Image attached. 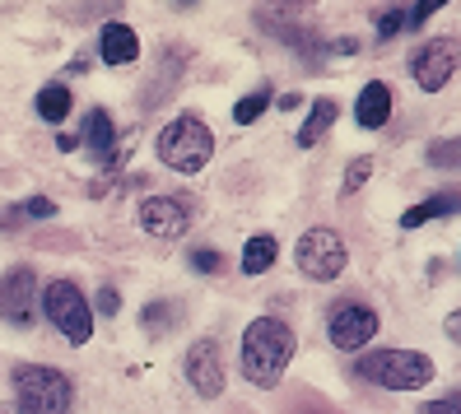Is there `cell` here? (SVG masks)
<instances>
[{
    "instance_id": "cell-1",
    "label": "cell",
    "mask_w": 461,
    "mask_h": 414,
    "mask_svg": "<svg viewBox=\"0 0 461 414\" xmlns=\"http://www.w3.org/2000/svg\"><path fill=\"white\" fill-rule=\"evenodd\" d=\"M242 377L261 392L280 386L289 358H294V330L280 317H257L248 330H242Z\"/></svg>"
},
{
    "instance_id": "cell-2",
    "label": "cell",
    "mask_w": 461,
    "mask_h": 414,
    "mask_svg": "<svg viewBox=\"0 0 461 414\" xmlns=\"http://www.w3.org/2000/svg\"><path fill=\"white\" fill-rule=\"evenodd\" d=\"M355 373L383 392H420L433 382V358L415 349H373L355 364Z\"/></svg>"
},
{
    "instance_id": "cell-3",
    "label": "cell",
    "mask_w": 461,
    "mask_h": 414,
    "mask_svg": "<svg viewBox=\"0 0 461 414\" xmlns=\"http://www.w3.org/2000/svg\"><path fill=\"white\" fill-rule=\"evenodd\" d=\"M154 149H158V163H168L173 173H201L214 154V135L196 112H182L158 130Z\"/></svg>"
},
{
    "instance_id": "cell-4",
    "label": "cell",
    "mask_w": 461,
    "mask_h": 414,
    "mask_svg": "<svg viewBox=\"0 0 461 414\" xmlns=\"http://www.w3.org/2000/svg\"><path fill=\"white\" fill-rule=\"evenodd\" d=\"M14 405L23 414H70L75 386L66 373L47 364H19L14 368Z\"/></svg>"
},
{
    "instance_id": "cell-5",
    "label": "cell",
    "mask_w": 461,
    "mask_h": 414,
    "mask_svg": "<svg viewBox=\"0 0 461 414\" xmlns=\"http://www.w3.org/2000/svg\"><path fill=\"white\" fill-rule=\"evenodd\" d=\"M42 312H47V321L57 326L70 345H89V336H94V308H89L85 289H75L70 280H51L42 289Z\"/></svg>"
},
{
    "instance_id": "cell-6",
    "label": "cell",
    "mask_w": 461,
    "mask_h": 414,
    "mask_svg": "<svg viewBox=\"0 0 461 414\" xmlns=\"http://www.w3.org/2000/svg\"><path fill=\"white\" fill-rule=\"evenodd\" d=\"M294 252H298V270H303L308 280H317V284H331L336 274L345 270V261H349L336 229H308L303 238H298Z\"/></svg>"
},
{
    "instance_id": "cell-7",
    "label": "cell",
    "mask_w": 461,
    "mask_h": 414,
    "mask_svg": "<svg viewBox=\"0 0 461 414\" xmlns=\"http://www.w3.org/2000/svg\"><path fill=\"white\" fill-rule=\"evenodd\" d=\"M38 308H42V289H38L33 266H14V270L0 274V317L10 326L29 330L38 321Z\"/></svg>"
},
{
    "instance_id": "cell-8",
    "label": "cell",
    "mask_w": 461,
    "mask_h": 414,
    "mask_svg": "<svg viewBox=\"0 0 461 414\" xmlns=\"http://www.w3.org/2000/svg\"><path fill=\"white\" fill-rule=\"evenodd\" d=\"M456 66H461V47L452 38H433V42H424L411 57V75H415V85L424 94H438L447 79L456 75Z\"/></svg>"
},
{
    "instance_id": "cell-9",
    "label": "cell",
    "mask_w": 461,
    "mask_h": 414,
    "mask_svg": "<svg viewBox=\"0 0 461 414\" xmlns=\"http://www.w3.org/2000/svg\"><path fill=\"white\" fill-rule=\"evenodd\" d=\"M192 214H196V205L186 196H145L140 201V229L158 242H168V238H182L192 229Z\"/></svg>"
},
{
    "instance_id": "cell-10",
    "label": "cell",
    "mask_w": 461,
    "mask_h": 414,
    "mask_svg": "<svg viewBox=\"0 0 461 414\" xmlns=\"http://www.w3.org/2000/svg\"><path fill=\"white\" fill-rule=\"evenodd\" d=\"M377 312L364 308V302H336L331 317H327V336L336 349H364L373 336H377Z\"/></svg>"
},
{
    "instance_id": "cell-11",
    "label": "cell",
    "mask_w": 461,
    "mask_h": 414,
    "mask_svg": "<svg viewBox=\"0 0 461 414\" xmlns=\"http://www.w3.org/2000/svg\"><path fill=\"white\" fill-rule=\"evenodd\" d=\"M186 382H192L196 396H205V400L224 396V354L214 340H196L186 349Z\"/></svg>"
},
{
    "instance_id": "cell-12",
    "label": "cell",
    "mask_w": 461,
    "mask_h": 414,
    "mask_svg": "<svg viewBox=\"0 0 461 414\" xmlns=\"http://www.w3.org/2000/svg\"><path fill=\"white\" fill-rule=\"evenodd\" d=\"M103 61L107 66H135V57H140V38H135L131 23H103Z\"/></svg>"
},
{
    "instance_id": "cell-13",
    "label": "cell",
    "mask_w": 461,
    "mask_h": 414,
    "mask_svg": "<svg viewBox=\"0 0 461 414\" xmlns=\"http://www.w3.org/2000/svg\"><path fill=\"white\" fill-rule=\"evenodd\" d=\"M387 117H392V89L383 79H373V85H364V94L355 103V122L364 130H377V126H387Z\"/></svg>"
},
{
    "instance_id": "cell-14",
    "label": "cell",
    "mask_w": 461,
    "mask_h": 414,
    "mask_svg": "<svg viewBox=\"0 0 461 414\" xmlns=\"http://www.w3.org/2000/svg\"><path fill=\"white\" fill-rule=\"evenodd\" d=\"M79 140H85V149H89L98 163H117V158H113V149H117V130H113V117H107L103 107H94V112H89L85 135H79Z\"/></svg>"
},
{
    "instance_id": "cell-15",
    "label": "cell",
    "mask_w": 461,
    "mask_h": 414,
    "mask_svg": "<svg viewBox=\"0 0 461 414\" xmlns=\"http://www.w3.org/2000/svg\"><path fill=\"white\" fill-rule=\"evenodd\" d=\"M461 210V191H438V196H429L420 205H411L401 214V229H420V224H433V219H443V214H456Z\"/></svg>"
},
{
    "instance_id": "cell-16",
    "label": "cell",
    "mask_w": 461,
    "mask_h": 414,
    "mask_svg": "<svg viewBox=\"0 0 461 414\" xmlns=\"http://www.w3.org/2000/svg\"><path fill=\"white\" fill-rule=\"evenodd\" d=\"M336 117H340V103L336 98H317L312 107H308V122H303V130H298V145L303 149H312L321 135H327L331 126H336Z\"/></svg>"
},
{
    "instance_id": "cell-17",
    "label": "cell",
    "mask_w": 461,
    "mask_h": 414,
    "mask_svg": "<svg viewBox=\"0 0 461 414\" xmlns=\"http://www.w3.org/2000/svg\"><path fill=\"white\" fill-rule=\"evenodd\" d=\"M276 256H280V242L270 233L248 238V247H242V274H266L270 266H276Z\"/></svg>"
},
{
    "instance_id": "cell-18",
    "label": "cell",
    "mask_w": 461,
    "mask_h": 414,
    "mask_svg": "<svg viewBox=\"0 0 461 414\" xmlns=\"http://www.w3.org/2000/svg\"><path fill=\"white\" fill-rule=\"evenodd\" d=\"M38 117H42V122H66V117H70V89H66V85L38 89Z\"/></svg>"
},
{
    "instance_id": "cell-19",
    "label": "cell",
    "mask_w": 461,
    "mask_h": 414,
    "mask_svg": "<svg viewBox=\"0 0 461 414\" xmlns=\"http://www.w3.org/2000/svg\"><path fill=\"white\" fill-rule=\"evenodd\" d=\"M377 38H396V33H405V29H411V5H392V10H377Z\"/></svg>"
},
{
    "instance_id": "cell-20",
    "label": "cell",
    "mask_w": 461,
    "mask_h": 414,
    "mask_svg": "<svg viewBox=\"0 0 461 414\" xmlns=\"http://www.w3.org/2000/svg\"><path fill=\"white\" fill-rule=\"evenodd\" d=\"M266 107H270V89H252L248 98L233 103V122H238V126H252V122L266 112Z\"/></svg>"
},
{
    "instance_id": "cell-21",
    "label": "cell",
    "mask_w": 461,
    "mask_h": 414,
    "mask_svg": "<svg viewBox=\"0 0 461 414\" xmlns=\"http://www.w3.org/2000/svg\"><path fill=\"white\" fill-rule=\"evenodd\" d=\"M429 168H461V135L429 145Z\"/></svg>"
},
{
    "instance_id": "cell-22",
    "label": "cell",
    "mask_w": 461,
    "mask_h": 414,
    "mask_svg": "<svg viewBox=\"0 0 461 414\" xmlns=\"http://www.w3.org/2000/svg\"><path fill=\"white\" fill-rule=\"evenodd\" d=\"M173 317H177L173 302H145V312H140V321L149 330H173Z\"/></svg>"
},
{
    "instance_id": "cell-23",
    "label": "cell",
    "mask_w": 461,
    "mask_h": 414,
    "mask_svg": "<svg viewBox=\"0 0 461 414\" xmlns=\"http://www.w3.org/2000/svg\"><path fill=\"white\" fill-rule=\"evenodd\" d=\"M368 173H373V158H355V163H349V173H345V196H355V191L368 182Z\"/></svg>"
},
{
    "instance_id": "cell-24",
    "label": "cell",
    "mask_w": 461,
    "mask_h": 414,
    "mask_svg": "<svg viewBox=\"0 0 461 414\" xmlns=\"http://www.w3.org/2000/svg\"><path fill=\"white\" fill-rule=\"evenodd\" d=\"M192 270H201V274H220V270H224V256L214 252V247H196V252H192Z\"/></svg>"
},
{
    "instance_id": "cell-25",
    "label": "cell",
    "mask_w": 461,
    "mask_h": 414,
    "mask_svg": "<svg viewBox=\"0 0 461 414\" xmlns=\"http://www.w3.org/2000/svg\"><path fill=\"white\" fill-rule=\"evenodd\" d=\"M19 214H23V219H51V214H57V201L29 196V201H19Z\"/></svg>"
},
{
    "instance_id": "cell-26",
    "label": "cell",
    "mask_w": 461,
    "mask_h": 414,
    "mask_svg": "<svg viewBox=\"0 0 461 414\" xmlns=\"http://www.w3.org/2000/svg\"><path fill=\"white\" fill-rule=\"evenodd\" d=\"M420 414H461V386H456V392H447V396H438V400H429Z\"/></svg>"
},
{
    "instance_id": "cell-27",
    "label": "cell",
    "mask_w": 461,
    "mask_h": 414,
    "mask_svg": "<svg viewBox=\"0 0 461 414\" xmlns=\"http://www.w3.org/2000/svg\"><path fill=\"white\" fill-rule=\"evenodd\" d=\"M98 312H103V317H117V312H122L117 289H98Z\"/></svg>"
},
{
    "instance_id": "cell-28",
    "label": "cell",
    "mask_w": 461,
    "mask_h": 414,
    "mask_svg": "<svg viewBox=\"0 0 461 414\" xmlns=\"http://www.w3.org/2000/svg\"><path fill=\"white\" fill-rule=\"evenodd\" d=\"M447 340H452V345H461V308L447 317Z\"/></svg>"
},
{
    "instance_id": "cell-29",
    "label": "cell",
    "mask_w": 461,
    "mask_h": 414,
    "mask_svg": "<svg viewBox=\"0 0 461 414\" xmlns=\"http://www.w3.org/2000/svg\"><path fill=\"white\" fill-rule=\"evenodd\" d=\"M355 47H359L355 38H336V42H331V51H345V57H349V51H355Z\"/></svg>"
},
{
    "instance_id": "cell-30",
    "label": "cell",
    "mask_w": 461,
    "mask_h": 414,
    "mask_svg": "<svg viewBox=\"0 0 461 414\" xmlns=\"http://www.w3.org/2000/svg\"><path fill=\"white\" fill-rule=\"evenodd\" d=\"M0 414H10V410H0Z\"/></svg>"
}]
</instances>
